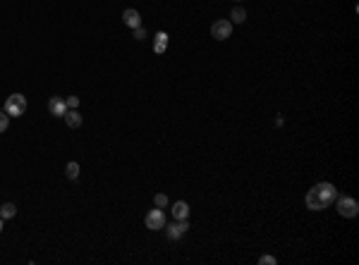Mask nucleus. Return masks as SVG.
Returning a JSON list of instances; mask_svg holds the SVG:
<instances>
[{"label":"nucleus","instance_id":"6e6552de","mask_svg":"<svg viewBox=\"0 0 359 265\" xmlns=\"http://www.w3.org/2000/svg\"><path fill=\"white\" fill-rule=\"evenodd\" d=\"M189 218V206L185 201L172 203V220H187Z\"/></svg>","mask_w":359,"mask_h":265},{"label":"nucleus","instance_id":"7ed1b4c3","mask_svg":"<svg viewBox=\"0 0 359 265\" xmlns=\"http://www.w3.org/2000/svg\"><path fill=\"white\" fill-rule=\"evenodd\" d=\"M335 201H338V213H340L343 218H357L359 215V203L355 198H350V196H338Z\"/></svg>","mask_w":359,"mask_h":265},{"label":"nucleus","instance_id":"2eb2a0df","mask_svg":"<svg viewBox=\"0 0 359 265\" xmlns=\"http://www.w3.org/2000/svg\"><path fill=\"white\" fill-rule=\"evenodd\" d=\"M65 105H67V110H77L79 108V98L77 96H67L65 98Z\"/></svg>","mask_w":359,"mask_h":265},{"label":"nucleus","instance_id":"aec40b11","mask_svg":"<svg viewBox=\"0 0 359 265\" xmlns=\"http://www.w3.org/2000/svg\"><path fill=\"white\" fill-rule=\"evenodd\" d=\"M0 232H2V218H0Z\"/></svg>","mask_w":359,"mask_h":265},{"label":"nucleus","instance_id":"0eeeda50","mask_svg":"<svg viewBox=\"0 0 359 265\" xmlns=\"http://www.w3.org/2000/svg\"><path fill=\"white\" fill-rule=\"evenodd\" d=\"M122 22H125L129 29H137V27H141V15H139L137 10H132V7H129V10H125V12H122Z\"/></svg>","mask_w":359,"mask_h":265},{"label":"nucleus","instance_id":"423d86ee","mask_svg":"<svg viewBox=\"0 0 359 265\" xmlns=\"http://www.w3.org/2000/svg\"><path fill=\"white\" fill-rule=\"evenodd\" d=\"M48 113L55 115V117H62V115L67 113L65 98H60V96H50V101H48Z\"/></svg>","mask_w":359,"mask_h":265},{"label":"nucleus","instance_id":"9d476101","mask_svg":"<svg viewBox=\"0 0 359 265\" xmlns=\"http://www.w3.org/2000/svg\"><path fill=\"white\" fill-rule=\"evenodd\" d=\"M230 22H233V24H244V22H247V10H244L242 5H237V7L230 10Z\"/></svg>","mask_w":359,"mask_h":265},{"label":"nucleus","instance_id":"a211bd4d","mask_svg":"<svg viewBox=\"0 0 359 265\" xmlns=\"http://www.w3.org/2000/svg\"><path fill=\"white\" fill-rule=\"evenodd\" d=\"M134 31V41H144L146 38V29L144 27H137V29H132Z\"/></svg>","mask_w":359,"mask_h":265},{"label":"nucleus","instance_id":"9b49d317","mask_svg":"<svg viewBox=\"0 0 359 265\" xmlns=\"http://www.w3.org/2000/svg\"><path fill=\"white\" fill-rule=\"evenodd\" d=\"M165 48H168V34H165V31H158V34H156V41H154V53L163 55Z\"/></svg>","mask_w":359,"mask_h":265},{"label":"nucleus","instance_id":"ddd939ff","mask_svg":"<svg viewBox=\"0 0 359 265\" xmlns=\"http://www.w3.org/2000/svg\"><path fill=\"white\" fill-rule=\"evenodd\" d=\"M15 215H17V206L15 203H2L0 206V218L2 220H12Z\"/></svg>","mask_w":359,"mask_h":265},{"label":"nucleus","instance_id":"39448f33","mask_svg":"<svg viewBox=\"0 0 359 265\" xmlns=\"http://www.w3.org/2000/svg\"><path fill=\"white\" fill-rule=\"evenodd\" d=\"M144 222H146V229H154V232H158V229L165 227V213H163V208H151L149 213H146V218H144Z\"/></svg>","mask_w":359,"mask_h":265},{"label":"nucleus","instance_id":"412c9836","mask_svg":"<svg viewBox=\"0 0 359 265\" xmlns=\"http://www.w3.org/2000/svg\"><path fill=\"white\" fill-rule=\"evenodd\" d=\"M235 2H242V0H235Z\"/></svg>","mask_w":359,"mask_h":265},{"label":"nucleus","instance_id":"1a4fd4ad","mask_svg":"<svg viewBox=\"0 0 359 265\" xmlns=\"http://www.w3.org/2000/svg\"><path fill=\"white\" fill-rule=\"evenodd\" d=\"M163 229H165V236H168L170 241H177V239H182V234H185L182 227H180V222H170V225L165 222V227Z\"/></svg>","mask_w":359,"mask_h":265},{"label":"nucleus","instance_id":"dca6fc26","mask_svg":"<svg viewBox=\"0 0 359 265\" xmlns=\"http://www.w3.org/2000/svg\"><path fill=\"white\" fill-rule=\"evenodd\" d=\"M7 127H10V115L2 110V113H0V134H2V132H5Z\"/></svg>","mask_w":359,"mask_h":265},{"label":"nucleus","instance_id":"f3484780","mask_svg":"<svg viewBox=\"0 0 359 265\" xmlns=\"http://www.w3.org/2000/svg\"><path fill=\"white\" fill-rule=\"evenodd\" d=\"M154 203H156V208H165V206H168V196H165V193H156Z\"/></svg>","mask_w":359,"mask_h":265},{"label":"nucleus","instance_id":"f03ea898","mask_svg":"<svg viewBox=\"0 0 359 265\" xmlns=\"http://www.w3.org/2000/svg\"><path fill=\"white\" fill-rule=\"evenodd\" d=\"M5 113L10 117H19V115L27 113V98L22 93H10L7 101H5Z\"/></svg>","mask_w":359,"mask_h":265},{"label":"nucleus","instance_id":"f257e3e1","mask_svg":"<svg viewBox=\"0 0 359 265\" xmlns=\"http://www.w3.org/2000/svg\"><path fill=\"white\" fill-rule=\"evenodd\" d=\"M335 198H338V189L330 182H321V184L307 191L304 203H307L309 210H326L330 203H335Z\"/></svg>","mask_w":359,"mask_h":265},{"label":"nucleus","instance_id":"20e7f679","mask_svg":"<svg viewBox=\"0 0 359 265\" xmlns=\"http://www.w3.org/2000/svg\"><path fill=\"white\" fill-rule=\"evenodd\" d=\"M211 36L216 41H228L233 36V22L230 19H216L211 24Z\"/></svg>","mask_w":359,"mask_h":265},{"label":"nucleus","instance_id":"f8f14e48","mask_svg":"<svg viewBox=\"0 0 359 265\" xmlns=\"http://www.w3.org/2000/svg\"><path fill=\"white\" fill-rule=\"evenodd\" d=\"M62 117H65L67 127H72V129H79V127H81V115L77 113V110H67Z\"/></svg>","mask_w":359,"mask_h":265},{"label":"nucleus","instance_id":"6ab92c4d","mask_svg":"<svg viewBox=\"0 0 359 265\" xmlns=\"http://www.w3.org/2000/svg\"><path fill=\"white\" fill-rule=\"evenodd\" d=\"M259 263H261V265H276L278 261H276L273 256H261V258H259Z\"/></svg>","mask_w":359,"mask_h":265},{"label":"nucleus","instance_id":"4468645a","mask_svg":"<svg viewBox=\"0 0 359 265\" xmlns=\"http://www.w3.org/2000/svg\"><path fill=\"white\" fill-rule=\"evenodd\" d=\"M65 175H67V179L77 182V179H79V165H77V162H67V167H65Z\"/></svg>","mask_w":359,"mask_h":265}]
</instances>
